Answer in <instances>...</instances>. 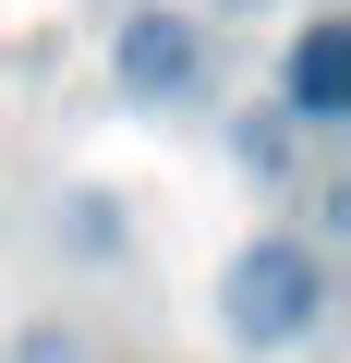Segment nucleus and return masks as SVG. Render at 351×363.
Segmentation results:
<instances>
[{
  "mask_svg": "<svg viewBox=\"0 0 351 363\" xmlns=\"http://www.w3.org/2000/svg\"><path fill=\"white\" fill-rule=\"evenodd\" d=\"M315 303H327V267H315L291 230H267V242L230 255V327H243V339H303Z\"/></svg>",
  "mask_w": 351,
  "mask_h": 363,
  "instance_id": "nucleus-1",
  "label": "nucleus"
},
{
  "mask_svg": "<svg viewBox=\"0 0 351 363\" xmlns=\"http://www.w3.org/2000/svg\"><path fill=\"white\" fill-rule=\"evenodd\" d=\"M194 73H206V37H194L182 13L121 25V85H133V97H194Z\"/></svg>",
  "mask_w": 351,
  "mask_h": 363,
  "instance_id": "nucleus-2",
  "label": "nucleus"
},
{
  "mask_svg": "<svg viewBox=\"0 0 351 363\" xmlns=\"http://www.w3.org/2000/svg\"><path fill=\"white\" fill-rule=\"evenodd\" d=\"M291 109H303V121H351V37H339V25H303V49H291Z\"/></svg>",
  "mask_w": 351,
  "mask_h": 363,
  "instance_id": "nucleus-3",
  "label": "nucleus"
}]
</instances>
